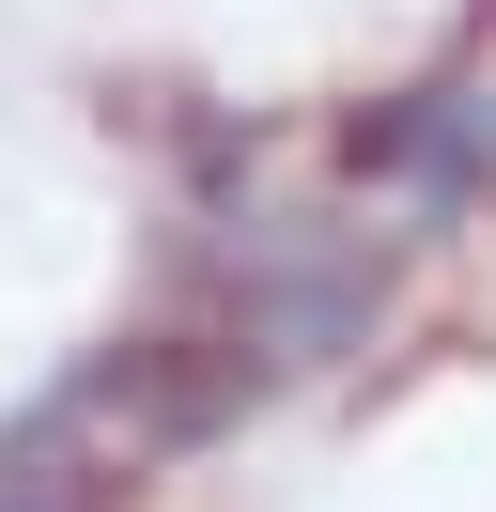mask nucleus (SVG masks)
<instances>
[{"label":"nucleus","mask_w":496,"mask_h":512,"mask_svg":"<svg viewBox=\"0 0 496 512\" xmlns=\"http://www.w3.org/2000/svg\"><path fill=\"white\" fill-rule=\"evenodd\" d=\"M372 311H388V264L372 249H248L233 264V342L264 373H310V357L372 342Z\"/></svg>","instance_id":"obj_1"},{"label":"nucleus","mask_w":496,"mask_h":512,"mask_svg":"<svg viewBox=\"0 0 496 512\" xmlns=\"http://www.w3.org/2000/svg\"><path fill=\"white\" fill-rule=\"evenodd\" d=\"M357 171L403 202V218H465L496 187V94H403L357 125Z\"/></svg>","instance_id":"obj_2"}]
</instances>
